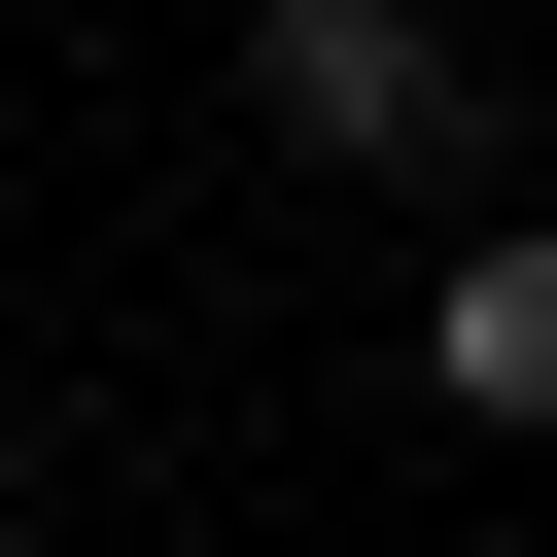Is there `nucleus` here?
<instances>
[{
  "label": "nucleus",
  "mask_w": 557,
  "mask_h": 557,
  "mask_svg": "<svg viewBox=\"0 0 557 557\" xmlns=\"http://www.w3.org/2000/svg\"><path fill=\"white\" fill-rule=\"evenodd\" d=\"M418 383H453L487 453H557V244H453V278H418Z\"/></svg>",
  "instance_id": "2"
},
{
  "label": "nucleus",
  "mask_w": 557,
  "mask_h": 557,
  "mask_svg": "<svg viewBox=\"0 0 557 557\" xmlns=\"http://www.w3.org/2000/svg\"><path fill=\"white\" fill-rule=\"evenodd\" d=\"M244 104H278L313 174H453V139H487V70H453V0H244Z\"/></svg>",
  "instance_id": "1"
}]
</instances>
